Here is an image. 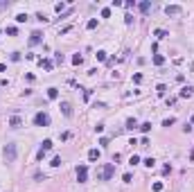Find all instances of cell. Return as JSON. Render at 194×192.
<instances>
[{
	"instance_id": "obj_16",
	"label": "cell",
	"mask_w": 194,
	"mask_h": 192,
	"mask_svg": "<svg viewBox=\"0 0 194 192\" xmlns=\"http://www.w3.org/2000/svg\"><path fill=\"white\" fill-rule=\"evenodd\" d=\"M48 97H50V100H56V97H59V88H54V86H52V88H48Z\"/></svg>"
},
{
	"instance_id": "obj_22",
	"label": "cell",
	"mask_w": 194,
	"mask_h": 192,
	"mask_svg": "<svg viewBox=\"0 0 194 192\" xmlns=\"http://www.w3.org/2000/svg\"><path fill=\"white\" fill-rule=\"evenodd\" d=\"M176 124V118H167V120H163V127H172Z\"/></svg>"
},
{
	"instance_id": "obj_35",
	"label": "cell",
	"mask_w": 194,
	"mask_h": 192,
	"mask_svg": "<svg viewBox=\"0 0 194 192\" xmlns=\"http://www.w3.org/2000/svg\"><path fill=\"white\" fill-rule=\"evenodd\" d=\"M7 70V66H5V63H0V72H5Z\"/></svg>"
},
{
	"instance_id": "obj_36",
	"label": "cell",
	"mask_w": 194,
	"mask_h": 192,
	"mask_svg": "<svg viewBox=\"0 0 194 192\" xmlns=\"http://www.w3.org/2000/svg\"><path fill=\"white\" fill-rule=\"evenodd\" d=\"M190 122H192V124H194V115H192V118H190Z\"/></svg>"
},
{
	"instance_id": "obj_1",
	"label": "cell",
	"mask_w": 194,
	"mask_h": 192,
	"mask_svg": "<svg viewBox=\"0 0 194 192\" xmlns=\"http://www.w3.org/2000/svg\"><path fill=\"white\" fill-rule=\"evenodd\" d=\"M2 156H5V161H7V163H14L16 156H18L16 145H14V142H7V145H5V149H2Z\"/></svg>"
},
{
	"instance_id": "obj_34",
	"label": "cell",
	"mask_w": 194,
	"mask_h": 192,
	"mask_svg": "<svg viewBox=\"0 0 194 192\" xmlns=\"http://www.w3.org/2000/svg\"><path fill=\"white\" fill-rule=\"evenodd\" d=\"M16 32H18L16 27H7V34H11V36H16Z\"/></svg>"
},
{
	"instance_id": "obj_27",
	"label": "cell",
	"mask_w": 194,
	"mask_h": 192,
	"mask_svg": "<svg viewBox=\"0 0 194 192\" xmlns=\"http://www.w3.org/2000/svg\"><path fill=\"white\" fill-rule=\"evenodd\" d=\"M108 16H111V7H104L102 9V18H108Z\"/></svg>"
},
{
	"instance_id": "obj_10",
	"label": "cell",
	"mask_w": 194,
	"mask_h": 192,
	"mask_svg": "<svg viewBox=\"0 0 194 192\" xmlns=\"http://www.w3.org/2000/svg\"><path fill=\"white\" fill-rule=\"evenodd\" d=\"M38 66H41V68H45V70H52L54 61H52V59H38Z\"/></svg>"
},
{
	"instance_id": "obj_13",
	"label": "cell",
	"mask_w": 194,
	"mask_h": 192,
	"mask_svg": "<svg viewBox=\"0 0 194 192\" xmlns=\"http://www.w3.org/2000/svg\"><path fill=\"white\" fill-rule=\"evenodd\" d=\"M153 36H156V39H167V36H169V32H167V30H160V27H158V30H153Z\"/></svg>"
},
{
	"instance_id": "obj_3",
	"label": "cell",
	"mask_w": 194,
	"mask_h": 192,
	"mask_svg": "<svg viewBox=\"0 0 194 192\" xmlns=\"http://www.w3.org/2000/svg\"><path fill=\"white\" fill-rule=\"evenodd\" d=\"M34 124H36V127H48L50 124V115L45 111H38L36 115H34Z\"/></svg>"
},
{
	"instance_id": "obj_14",
	"label": "cell",
	"mask_w": 194,
	"mask_h": 192,
	"mask_svg": "<svg viewBox=\"0 0 194 192\" xmlns=\"http://www.w3.org/2000/svg\"><path fill=\"white\" fill-rule=\"evenodd\" d=\"M127 129H129V131L138 129V120H135V118H129V120H127Z\"/></svg>"
},
{
	"instance_id": "obj_19",
	"label": "cell",
	"mask_w": 194,
	"mask_h": 192,
	"mask_svg": "<svg viewBox=\"0 0 194 192\" xmlns=\"http://www.w3.org/2000/svg\"><path fill=\"white\" fill-rule=\"evenodd\" d=\"M72 63H75V66H81V63H84V57L81 54H75V57H72Z\"/></svg>"
},
{
	"instance_id": "obj_18",
	"label": "cell",
	"mask_w": 194,
	"mask_h": 192,
	"mask_svg": "<svg viewBox=\"0 0 194 192\" xmlns=\"http://www.w3.org/2000/svg\"><path fill=\"white\" fill-rule=\"evenodd\" d=\"M153 63H156V66H163V63H165V57L163 54H153Z\"/></svg>"
},
{
	"instance_id": "obj_15",
	"label": "cell",
	"mask_w": 194,
	"mask_h": 192,
	"mask_svg": "<svg viewBox=\"0 0 194 192\" xmlns=\"http://www.w3.org/2000/svg\"><path fill=\"white\" fill-rule=\"evenodd\" d=\"M88 161H99V149H88Z\"/></svg>"
},
{
	"instance_id": "obj_7",
	"label": "cell",
	"mask_w": 194,
	"mask_h": 192,
	"mask_svg": "<svg viewBox=\"0 0 194 192\" xmlns=\"http://www.w3.org/2000/svg\"><path fill=\"white\" fill-rule=\"evenodd\" d=\"M41 41H43V34L38 32V30L30 34V45H38V43H41Z\"/></svg>"
},
{
	"instance_id": "obj_29",
	"label": "cell",
	"mask_w": 194,
	"mask_h": 192,
	"mask_svg": "<svg viewBox=\"0 0 194 192\" xmlns=\"http://www.w3.org/2000/svg\"><path fill=\"white\" fill-rule=\"evenodd\" d=\"M122 181H124V183H131V181H133V176H131V174L127 172V174H124V176H122Z\"/></svg>"
},
{
	"instance_id": "obj_23",
	"label": "cell",
	"mask_w": 194,
	"mask_h": 192,
	"mask_svg": "<svg viewBox=\"0 0 194 192\" xmlns=\"http://www.w3.org/2000/svg\"><path fill=\"white\" fill-rule=\"evenodd\" d=\"M95 57H97V61H106V52H104V50H99Z\"/></svg>"
},
{
	"instance_id": "obj_17",
	"label": "cell",
	"mask_w": 194,
	"mask_h": 192,
	"mask_svg": "<svg viewBox=\"0 0 194 192\" xmlns=\"http://www.w3.org/2000/svg\"><path fill=\"white\" fill-rule=\"evenodd\" d=\"M156 93H158L160 97H165V93H167V86H165V84H158V86H156Z\"/></svg>"
},
{
	"instance_id": "obj_30",
	"label": "cell",
	"mask_w": 194,
	"mask_h": 192,
	"mask_svg": "<svg viewBox=\"0 0 194 192\" xmlns=\"http://www.w3.org/2000/svg\"><path fill=\"white\" fill-rule=\"evenodd\" d=\"M145 165L147 167H153V165H156V161H153V158H145Z\"/></svg>"
},
{
	"instance_id": "obj_25",
	"label": "cell",
	"mask_w": 194,
	"mask_h": 192,
	"mask_svg": "<svg viewBox=\"0 0 194 192\" xmlns=\"http://www.w3.org/2000/svg\"><path fill=\"white\" fill-rule=\"evenodd\" d=\"M50 165H52V167H59V165H61V156H54V158H52V163H50Z\"/></svg>"
},
{
	"instance_id": "obj_21",
	"label": "cell",
	"mask_w": 194,
	"mask_h": 192,
	"mask_svg": "<svg viewBox=\"0 0 194 192\" xmlns=\"http://www.w3.org/2000/svg\"><path fill=\"white\" fill-rule=\"evenodd\" d=\"M86 27H88V30H95V27H97V18H90L86 23Z\"/></svg>"
},
{
	"instance_id": "obj_8",
	"label": "cell",
	"mask_w": 194,
	"mask_h": 192,
	"mask_svg": "<svg viewBox=\"0 0 194 192\" xmlns=\"http://www.w3.org/2000/svg\"><path fill=\"white\" fill-rule=\"evenodd\" d=\"M192 95H194V88H192V86H185V88H181V93H178V97H183V100H190Z\"/></svg>"
},
{
	"instance_id": "obj_6",
	"label": "cell",
	"mask_w": 194,
	"mask_h": 192,
	"mask_svg": "<svg viewBox=\"0 0 194 192\" xmlns=\"http://www.w3.org/2000/svg\"><path fill=\"white\" fill-rule=\"evenodd\" d=\"M181 11H183L181 5H167V7H165V14H167V16H178Z\"/></svg>"
},
{
	"instance_id": "obj_26",
	"label": "cell",
	"mask_w": 194,
	"mask_h": 192,
	"mask_svg": "<svg viewBox=\"0 0 194 192\" xmlns=\"http://www.w3.org/2000/svg\"><path fill=\"white\" fill-rule=\"evenodd\" d=\"M151 190H153V192H160V190H163V183H160V181H156V183L151 185Z\"/></svg>"
},
{
	"instance_id": "obj_20",
	"label": "cell",
	"mask_w": 194,
	"mask_h": 192,
	"mask_svg": "<svg viewBox=\"0 0 194 192\" xmlns=\"http://www.w3.org/2000/svg\"><path fill=\"white\" fill-rule=\"evenodd\" d=\"M149 129H151V122H142V124H140V131L142 133H147Z\"/></svg>"
},
{
	"instance_id": "obj_28",
	"label": "cell",
	"mask_w": 194,
	"mask_h": 192,
	"mask_svg": "<svg viewBox=\"0 0 194 192\" xmlns=\"http://www.w3.org/2000/svg\"><path fill=\"white\" fill-rule=\"evenodd\" d=\"M27 20V14H18L16 16V23H25Z\"/></svg>"
},
{
	"instance_id": "obj_32",
	"label": "cell",
	"mask_w": 194,
	"mask_h": 192,
	"mask_svg": "<svg viewBox=\"0 0 194 192\" xmlns=\"http://www.w3.org/2000/svg\"><path fill=\"white\" fill-rule=\"evenodd\" d=\"M124 23H127V25H131V23H133V16L127 14V16H124Z\"/></svg>"
},
{
	"instance_id": "obj_11",
	"label": "cell",
	"mask_w": 194,
	"mask_h": 192,
	"mask_svg": "<svg viewBox=\"0 0 194 192\" xmlns=\"http://www.w3.org/2000/svg\"><path fill=\"white\" fill-rule=\"evenodd\" d=\"M61 111H63L66 118H72V106H70L68 102H61Z\"/></svg>"
},
{
	"instance_id": "obj_12",
	"label": "cell",
	"mask_w": 194,
	"mask_h": 192,
	"mask_svg": "<svg viewBox=\"0 0 194 192\" xmlns=\"http://www.w3.org/2000/svg\"><path fill=\"white\" fill-rule=\"evenodd\" d=\"M138 9L142 11V14H149V11H151V2H149V0H145V2L138 5Z\"/></svg>"
},
{
	"instance_id": "obj_24",
	"label": "cell",
	"mask_w": 194,
	"mask_h": 192,
	"mask_svg": "<svg viewBox=\"0 0 194 192\" xmlns=\"http://www.w3.org/2000/svg\"><path fill=\"white\" fill-rule=\"evenodd\" d=\"M138 163H140V156H131V158H129V165H138Z\"/></svg>"
},
{
	"instance_id": "obj_4",
	"label": "cell",
	"mask_w": 194,
	"mask_h": 192,
	"mask_svg": "<svg viewBox=\"0 0 194 192\" xmlns=\"http://www.w3.org/2000/svg\"><path fill=\"white\" fill-rule=\"evenodd\" d=\"M52 147H54L52 140H43V142H41V149L36 152V158H38V161H43V158H45V154H48Z\"/></svg>"
},
{
	"instance_id": "obj_31",
	"label": "cell",
	"mask_w": 194,
	"mask_h": 192,
	"mask_svg": "<svg viewBox=\"0 0 194 192\" xmlns=\"http://www.w3.org/2000/svg\"><path fill=\"white\" fill-rule=\"evenodd\" d=\"M54 9H56V11H59V14H61V11L66 9V5H63V2H59V5H54Z\"/></svg>"
},
{
	"instance_id": "obj_33",
	"label": "cell",
	"mask_w": 194,
	"mask_h": 192,
	"mask_svg": "<svg viewBox=\"0 0 194 192\" xmlns=\"http://www.w3.org/2000/svg\"><path fill=\"white\" fill-rule=\"evenodd\" d=\"M133 81H135V84H140V81H142V75L135 72V75H133Z\"/></svg>"
},
{
	"instance_id": "obj_2",
	"label": "cell",
	"mask_w": 194,
	"mask_h": 192,
	"mask_svg": "<svg viewBox=\"0 0 194 192\" xmlns=\"http://www.w3.org/2000/svg\"><path fill=\"white\" fill-rule=\"evenodd\" d=\"M113 174H115V165H113V163H106L104 170L99 172V179H102V181H111Z\"/></svg>"
},
{
	"instance_id": "obj_9",
	"label": "cell",
	"mask_w": 194,
	"mask_h": 192,
	"mask_svg": "<svg viewBox=\"0 0 194 192\" xmlns=\"http://www.w3.org/2000/svg\"><path fill=\"white\" fill-rule=\"evenodd\" d=\"M9 127H14V129L23 127V120H20V115H11V118H9Z\"/></svg>"
},
{
	"instance_id": "obj_5",
	"label": "cell",
	"mask_w": 194,
	"mask_h": 192,
	"mask_svg": "<svg viewBox=\"0 0 194 192\" xmlns=\"http://www.w3.org/2000/svg\"><path fill=\"white\" fill-rule=\"evenodd\" d=\"M77 181L79 183H86L88 181V165H79L77 167Z\"/></svg>"
}]
</instances>
